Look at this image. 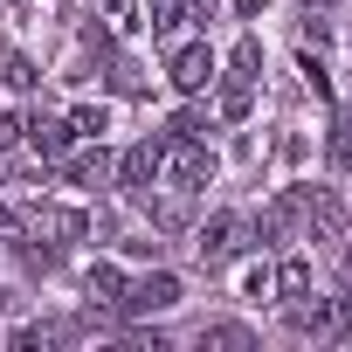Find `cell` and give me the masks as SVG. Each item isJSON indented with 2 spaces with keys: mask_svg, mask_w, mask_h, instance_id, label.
I'll return each instance as SVG.
<instances>
[{
  "mask_svg": "<svg viewBox=\"0 0 352 352\" xmlns=\"http://www.w3.org/2000/svg\"><path fill=\"white\" fill-rule=\"evenodd\" d=\"M331 166L352 173V118H345V111H338V124H331Z\"/></svg>",
  "mask_w": 352,
  "mask_h": 352,
  "instance_id": "cell-19",
  "label": "cell"
},
{
  "mask_svg": "<svg viewBox=\"0 0 352 352\" xmlns=\"http://www.w3.org/2000/svg\"><path fill=\"white\" fill-rule=\"evenodd\" d=\"M173 304H180V276H173V270H152V276L124 283L118 318H152V311H173Z\"/></svg>",
  "mask_w": 352,
  "mask_h": 352,
  "instance_id": "cell-5",
  "label": "cell"
},
{
  "mask_svg": "<svg viewBox=\"0 0 352 352\" xmlns=\"http://www.w3.org/2000/svg\"><path fill=\"white\" fill-rule=\"evenodd\" d=\"M56 166L69 173V180H76V187H97V180H104V173H111V159H104V145H97V138H83V152H63Z\"/></svg>",
  "mask_w": 352,
  "mask_h": 352,
  "instance_id": "cell-11",
  "label": "cell"
},
{
  "mask_svg": "<svg viewBox=\"0 0 352 352\" xmlns=\"http://www.w3.org/2000/svg\"><path fill=\"white\" fill-rule=\"evenodd\" d=\"M159 152H166V138H138V145H124V159H118V180H124L131 194H145V187L159 180Z\"/></svg>",
  "mask_w": 352,
  "mask_h": 352,
  "instance_id": "cell-8",
  "label": "cell"
},
{
  "mask_svg": "<svg viewBox=\"0 0 352 352\" xmlns=\"http://www.w3.org/2000/svg\"><path fill=\"white\" fill-rule=\"evenodd\" d=\"M159 166H166V180L180 187V194H201L214 180V152L201 145V131H173L166 152H159Z\"/></svg>",
  "mask_w": 352,
  "mask_h": 352,
  "instance_id": "cell-2",
  "label": "cell"
},
{
  "mask_svg": "<svg viewBox=\"0 0 352 352\" xmlns=\"http://www.w3.org/2000/svg\"><path fill=\"white\" fill-rule=\"evenodd\" d=\"M249 242H256V221L228 208V214H214V221L194 235V256H201V270H228V263H235Z\"/></svg>",
  "mask_w": 352,
  "mask_h": 352,
  "instance_id": "cell-3",
  "label": "cell"
},
{
  "mask_svg": "<svg viewBox=\"0 0 352 352\" xmlns=\"http://www.w3.org/2000/svg\"><path fill=\"white\" fill-rule=\"evenodd\" d=\"M166 76H173V90H187V97H201L214 76H221V63H214V49L208 42H180L166 56Z\"/></svg>",
  "mask_w": 352,
  "mask_h": 352,
  "instance_id": "cell-6",
  "label": "cell"
},
{
  "mask_svg": "<svg viewBox=\"0 0 352 352\" xmlns=\"http://www.w3.org/2000/svg\"><path fill=\"white\" fill-rule=\"evenodd\" d=\"M345 118H352V104H345Z\"/></svg>",
  "mask_w": 352,
  "mask_h": 352,
  "instance_id": "cell-25",
  "label": "cell"
},
{
  "mask_svg": "<svg viewBox=\"0 0 352 352\" xmlns=\"http://www.w3.org/2000/svg\"><path fill=\"white\" fill-rule=\"evenodd\" d=\"M304 8H331V0H304Z\"/></svg>",
  "mask_w": 352,
  "mask_h": 352,
  "instance_id": "cell-24",
  "label": "cell"
},
{
  "mask_svg": "<svg viewBox=\"0 0 352 352\" xmlns=\"http://www.w3.org/2000/svg\"><path fill=\"white\" fill-rule=\"evenodd\" d=\"M83 297H90V304H104V311H118V297H124V276H118L111 263H90V270H83Z\"/></svg>",
  "mask_w": 352,
  "mask_h": 352,
  "instance_id": "cell-13",
  "label": "cell"
},
{
  "mask_svg": "<svg viewBox=\"0 0 352 352\" xmlns=\"http://www.w3.org/2000/svg\"><path fill=\"white\" fill-rule=\"evenodd\" d=\"M21 221H28V235H35V242H83V228H90L76 208H28Z\"/></svg>",
  "mask_w": 352,
  "mask_h": 352,
  "instance_id": "cell-7",
  "label": "cell"
},
{
  "mask_svg": "<svg viewBox=\"0 0 352 352\" xmlns=\"http://www.w3.org/2000/svg\"><path fill=\"white\" fill-rule=\"evenodd\" d=\"M270 283H276V297H283V304H304L318 276H311V263H304V256H283V263L270 270Z\"/></svg>",
  "mask_w": 352,
  "mask_h": 352,
  "instance_id": "cell-12",
  "label": "cell"
},
{
  "mask_svg": "<svg viewBox=\"0 0 352 352\" xmlns=\"http://www.w3.org/2000/svg\"><path fill=\"white\" fill-rule=\"evenodd\" d=\"M104 14H111L118 28H138V21H131V0H104Z\"/></svg>",
  "mask_w": 352,
  "mask_h": 352,
  "instance_id": "cell-22",
  "label": "cell"
},
{
  "mask_svg": "<svg viewBox=\"0 0 352 352\" xmlns=\"http://www.w3.org/2000/svg\"><path fill=\"white\" fill-rule=\"evenodd\" d=\"M0 69H8L0 83H8V90H21V97H35V90H42V76H35V63H28V56H8Z\"/></svg>",
  "mask_w": 352,
  "mask_h": 352,
  "instance_id": "cell-18",
  "label": "cell"
},
{
  "mask_svg": "<svg viewBox=\"0 0 352 352\" xmlns=\"http://www.w3.org/2000/svg\"><path fill=\"white\" fill-rule=\"evenodd\" d=\"M145 14H152V35L173 42V35L187 28V0H145Z\"/></svg>",
  "mask_w": 352,
  "mask_h": 352,
  "instance_id": "cell-15",
  "label": "cell"
},
{
  "mask_svg": "<svg viewBox=\"0 0 352 352\" xmlns=\"http://www.w3.org/2000/svg\"><path fill=\"white\" fill-rule=\"evenodd\" d=\"M21 138H28L42 159H63V152H69V118H49V111H35V118H21Z\"/></svg>",
  "mask_w": 352,
  "mask_h": 352,
  "instance_id": "cell-10",
  "label": "cell"
},
{
  "mask_svg": "<svg viewBox=\"0 0 352 352\" xmlns=\"http://www.w3.org/2000/svg\"><path fill=\"white\" fill-rule=\"evenodd\" d=\"M104 124H111L104 104H76V111H69V138H104Z\"/></svg>",
  "mask_w": 352,
  "mask_h": 352,
  "instance_id": "cell-17",
  "label": "cell"
},
{
  "mask_svg": "<svg viewBox=\"0 0 352 352\" xmlns=\"http://www.w3.org/2000/svg\"><path fill=\"white\" fill-rule=\"evenodd\" d=\"M256 69H263V42H256V35H242V42L228 49V76H221V97H214V111H221L228 124H235V118H249Z\"/></svg>",
  "mask_w": 352,
  "mask_h": 352,
  "instance_id": "cell-1",
  "label": "cell"
},
{
  "mask_svg": "<svg viewBox=\"0 0 352 352\" xmlns=\"http://www.w3.org/2000/svg\"><path fill=\"white\" fill-rule=\"evenodd\" d=\"M14 138H21V118H14V111H0V152H8Z\"/></svg>",
  "mask_w": 352,
  "mask_h": 352,
  "instance_id": "cell-21",
  "label": "cell"
},
{
  "mask_svg": "<svg viewBox=\"0 0 352 352\" xmlns=\"http://www.w3.org/2000/svg\"><path fill=\"white\" fill-rule=\"evenodd\" d=\"M297 69H304V83H311V90H318V97H331V76H324V63H318V56H304V63H297Z\"/></svg>",
  "mask_w": 352,
  "mask_h": 352,
  "instance_id": "cell-20",
  "label": "cell"
},
{
  "mask_svg": "<svg viewBox=\"0 0 352 352\" xmlns=\"http://www.w3.org/2000/svg\"><path fill=\"white\" fill-rule=\"evenodd\" d=\"M63 338H69V324H56V318H35V324H21V331H14V345H21V352H49V345H63Z\"/></svg>",
  "mask_w": 352,
  "mask_h": 352,
  "instance_id": "cell-16",
  "label": "cell"
},
{
  "mask_svg": "<svg viewBox=\"0 0 352 352\" xmlns=\"http://www.w3.org/2000/svg\"><path fill=\"white\" fill-rule=\"evenodd\" d=\"M304 221H311L318 242H345V235H352V194H345V187H318V194H304Z\"/></svg>",
  "mask_w": 352,
  "mask_h": 352,
  "instance_id": "cell-4",
  "label": "cell"
},
{
  "mask_svg": "<svg viewBox=\"0 0 352 352\" xmlns=\"http://www.w3.org/2000/svg\"><path fill=\"white\" fill-rule=\"evenodd\" d=\"M297 221H304V187H290V194H276V201L263 208V221H256V242H283Z\"/></svg>",
  "mask_w": 352,
  "mask_h": 352,
  "instance_id": "cell-9",
  "label": "cell"
},
{
  "mask_svg": "<svg viewBox=\"0 0 352 352\" xmlns=\"http://www.w3.org/2000/svg\"><path fill=\"white\" fill-rule=\"evenodd\" d=\"M214 8H221V0H187V21H208Z\"/></svg>",
  "mask_w": 352,
  "mask_h": 352,
  "instance_id": "cell-23",
  "label": "cell"
},
{
  "mask_svg": "<svg viewBox=\"0 0 352 352\" xmlns=\"http://www.w3.org/2000/svg\"><path fill=\"white\" fill-rule=\"evenodd\" d=\"M201 345L208 352H256V331L249 324H201Z\"/></svg>",
  "mask_w": 352,
  "mask_h": 352,
  "instance_id": "cell-14",
  "label": "cell"
}]
</instances>
